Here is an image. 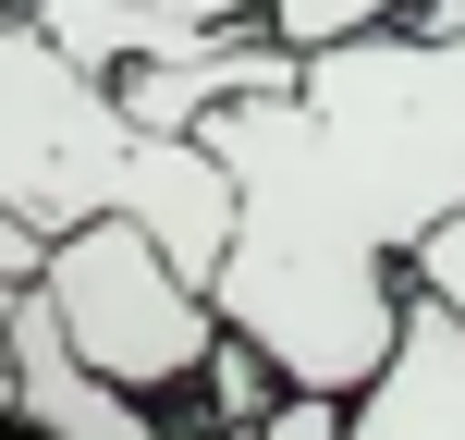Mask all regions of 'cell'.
<instances>
[{
	"label": "cell",
	"mask_w": 465,
	"mask_h": 440,
	"mask_svg": "<svg viewBox=\"0 0 465 440\" xmlns=\"http://www.w3.org/2000/svg\"><path fill=\"white\" fill-rule=\"evenodd\" d=\"M404 294H429V306H441V318L465 330V220H453V232H429V245H417V269H404Z\"/></svg>",
	"instance_id": "6"
},
{
	"label": "cell",
	"mask_w": 465,
	"mask_h": 440,
	"mask_svg": "<svg viewBox=\"0 0 465 440\" xmlns=\"http://www.w3.org/2000/svg\"><path fill=\"white\" fill-rule=\"evenodd\" d=\"M355 404H331V392H282L270 416H257V440H343Z\"/></svg>",
	"instance_id": "7"
},
{
	"label": "cell",
	"mask_w": 465,
	"mask_h": 440,
	"mask_svg": "<svg viewBox=\"0 0 465 440\" xmlns=\"http://www.w3.org/2000/svg\"><path fill=\"white\" fill-rule=\"evenodd\" d=\"M25 306H37L49 343H62L111 404H135V416L184 404L196 379H209V355H221V306H209V281H184L135 220L62 232V245L37 257V294H25Z\"/></svg>",
	"instance_id": "3"
},
{
	"label": "cell",
	"mask_w": 465,
	"mask_h": 440,
	"mask_svg": "<svg viewBox=\"0 0 465 440\" xmlns=\"http://www.w3.org/2000/svg\"><path fill=\"white\" fill-rule=\"evenodd\" d=\"M343 440H465V330H453L429 294H404L392 367H380L368 392H355Z\"/></svg>",
	"instance_id": "5"
},
{
	"label": "cell",
	"mask_w": 465,
	"mask_h": 440,
	"mask_svg": "<svg viewBox=\"0 0 465 440\" xmlns=\"http://www.w3.org/2000/svg\"><path fill=\"white\" fill-rule=\"evenodd\" d=\"M0 220L25 245H62V232L135 220L147 245L184 281H221L232 257V184L196 135H147L86 62L37 37V24L0 0Z\"/></svg>",
	"instance_id": "2"
},
{
	"label": "cell",
	"mask_w": 465,
	"mask_h": 440,
	"mask_svg": "<svg viewBox=\"0 0 465 440\" xmlns=\"http://www.w3.org/2000/svg\"><path fill=\"white\" fill-rule=\"evenodd\" d=\"M0 440H160V416L111 404L62 343H49L37 306H13V318H0Z\"/></svg>",
	"instance_id": "4"
},
{
	"label": "cell",
	"mask_w": 465,
	"mask_h": 440,
	"mask_svg": "<svg viewBox=\"0 0 465 440\" xmlns=\"http://www.w3.org/2000/svg\"><path fill=\"white\" fill-rule=\"evenodd\" d=\"M232 184V257L209 281L221 330L282 367V392L355 404L392 367L404 269L465 220V37L306 49L282 98H232L196 122Z\"/></svg>",
	"instance_id": "1"
},
{
	"label": "cell",
	"mask_w": 465,
	"mask_h": 440,
	"mask_svg": "<svg viewBox=\"0 0 465 440\" xmlns=\"http://www.w3.org/2000/svg\"><path fill=\"white\" fill-rule=\"evenodd\" d=\"M25 294H37V245H25V232L13 220H0V318H13V306Z\"/></svg>",
	"instance_id": "8"
}]
</instances>
